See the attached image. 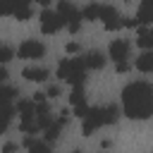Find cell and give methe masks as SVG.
<instances>
[{
  "instance_id": "29",
  "label": "cell",
  "mask_w": 153,
  "mask_h": 153,
  "mask_svg": "<svg viewBox=\"0 0 153 153\" xmlns=\"http://www.w3.org/2000/svg\"><path fill=\"white\" fill-rule=\"evenodd\" d=\"M57 122L67 124V122H69V110H60V117H57Z\"/></svg>"
},
{
  "instance_id": "27",
  "label": "cell",
  "mask_w": 153,
  "mask_h": 153,
  "mask_svg": "<svg viewBox=\"0 0 153 153\" xmlns=\"http://www.w3.org/2000/svg\"><path fill=\"white\" fill-rule=\"evenodd\" d=\"M17 148H19L17 143H12V141H7V143L2 146V153H17Z\"/></svg>"
},
{
  "instance_id": "6",
  "label": "cell",
  "mask_w": 153,
  "mask_h": 153,
  "mask_svg": "<svg viewBox=\"0 0 153 153\" xmlns=\"http://www.w3.org/2000/svg\"><path fill=\"white\" fill-rule=\"evenodd\" d=\"M17 55H19V60H38V57L45 55V45L38 43V41H24L19 45Z\"/></svg>"
},
{
  "instance_id": "2",
  "label": "cell",
  "mask_w": 153,
  "mask_h": 153,
  "mask_svg": "<svg viewBox=\"0 0 153 153\" xmlns=\"http://www.w3.org/2000/svg\"><path fill=\"white\" fill-rule=\"evenodd\" d=\"M120 120V108L117 105H100V108H91L88 115L84 117L81 122V134L84 136H91L96 129L100 127H108V124H115Z\"/></svg>"
},
{
  "instance_id": "17",
  "label": "cell",
  "mask_w": 153,
  "mask_h": 153,
  "mask_svg": "<svg viewBox=\"0 0 153 153\" xmlns=\"http://www.w3.org/2000/svg\"><path fill=\"white\" fill-rule=\"evenodd\" d=\"M62 127H65V124L55 120V122H53V124H50V127L45 129V141H48V143H53V141H57V136H60V131H62Z\"/></svg>"
},
{
  "instance_id": "31",
  "label": "cell",
  "mask_w": 153,
  "mask_h": 153,
  "mask_svg": "<svg viewBox=\"0 0 153 153\" xmlns=\"http://www.w3.org/2000/svg\"><path fill=\"white\" fill-rule=\"evenodd\" d=\"M141 5H153V0H141Z\"/></svg>"
},
{
  "instance_id": "28",
  "label": "cell",
  "mask_w": 153,
  "mask_h": 153,
  "mask_svg": "<svg viewBox=\"0 0 153 153\" xmlns=\"http://www.w3.org/2000/svg\"><path fill=\"white\" fill-rule=\"evenodd\" d=\"M65 50H67V53H69V55H74V53H79V43H74V41H69V43H67V48H65Z\"/></svg>"
},
{
  "instance_id": "22",
  "label": "cell",
  "mask_w": 153,
  "mask_h": 153,
  "mask_svg": "<svg viewBox=\"0 0 153 153\" xmlns=\"http://www.w3.org/2000/svg\"><path fill=\"white\" fill-rule=\"evenodd\" d=\"M14 96H17V88H12V86H5V88H2V100H5V103H12Z\"/></svg>"
},
{
  "instance_id": "8",
  "label": "cell",
  "mask_w": 153,
  "mask_h": 153,
  "mask_svg": "<svg viewBox=\"0 0 153 153\" xmlns=\"http://www.w3.org/2000/svg\"><path fill=\"white\" fill-rule=\"evenodd\" d=\"M100 22H103V26H105L108 31H117V29L122 26V17H120V12H117L112 5H103V10H100Z\"/></svg>"
},
{
  "instance_id": "4",
  "label": "cell",
  "mask_w": 153,
  "mask_h": 153,
  "mask_svg": "<svg viewBox=\"0 0 153 153\" xmlns=\"http://www.w3.org/2000/svg\"><path fill=\"white\" fill-rule=\"evenodd\" d=\"M55 12L65 19V26H67L69 33H76V31L81 29V19H84V14H81L69 0H57V10H55Z\"/></svg>"
},
{
  "instance_id": "1",
  "label": "cell",
  "mask_w": 153,
  "mask_h": 153,
  "mask_svg": "<svg viewBox=\"0 0 153 153\" xmlns=\"http://www.w3.org/2000/svg\"><path fill=\"white\" fill-rule=\"evenodd\" d=\"M122 110L129 120H148L153 115V86L148 81H131L122 91Z\"/></svg>"
},
{
  "instance_id": "9",
  "label": "cell",
  "mask_w": 153,
  "mask_h": 153,
  "mask_svg": "<svg viewBox=\"0 0 153 153\" xmlns=\"http://www.w3.org/2000/svg\"><path fill=\"white\" fill-rule=\"evenodd\" d=\"M129 50H131V43L124 41V38H115V41L110 43V57L115 60V65H117V62H127Z\"/></svg>"
},
{
  "instance_id": "19",
  "label": "cell",
  "mask_w": 153,
  "mask_h": 153,
  "mask_svg": "<svg viewBox=\"0 0 153 153\" xmlns=\"http://www.w3.org/2000/svg\"><path fill=\"white\" fill-rule=\"evenodd\" d=\"M31 14H33V10H31V5H19L17 10H14V19H19V22H26V19H31Z\"/></svg>"
},
{
  "instance_id": "23",
  "label": "cell",
  "mask_w": 153,
  "mask_h": 153,
  "mask_svg": "<svg viewBox=\"0 0 153 153\" xmlns=\"http://www.w3.org/2000/svg\"><path fill=\"white\" fill-rule=\"evenodd\" d=\"M139 24H141V22H139L136 17H134V19H122V26H127V29H136Z\"/></svg>"
},
{
  "instance_id": "13",
  "label": "cell",
  "mask_w": 153,
  "mask_h": 153,
  "mask_svg": "<svg viewBox=\"0 0 153 153\" xmlns=\"http://www.w3.org/2000/svg\"><path fill=\"white\" fill-rule=\"evenodd\" d=\"M134 67H136L139 72H143V74L153 72V50H146L143 55H139L136 62H134Z\"/></svg>"
},
{
  "instance_id": "16",
  "label": "cell",
  "mask_w": 153,
  "mask_h": 153,
  "mask_svg": "<svg viewBox=\"0 0 153 153\" xmlns=\"http://www.w3.org/2000/svg\"><path fill=\"white\" fill-rule=\"evenodd\" d=\"M136 19L141 24H153V5H141L136 12Z\"/></svg>"
},
{
  "instance_id": "5",
  "label": "cell",
  "mask_w": 153,
  "mask_h": 153,
  "mask_svg": "<svg viewBox=\"0 0 153 153\" xmlns=\"http://www.w3.org/2000/svg\"><path fill=\"white\" fill-rule=\"evenodd\" d=\"M38 22H41V31H43L45 36H53V33H57V31L65 26V19H62L57 12H53V10H43L41 17H38Z\"/></svg>"
},
{
  "instance_id": "15",
  "label": "cell",
  "mask_w": 153,
  "mask_h": 153,
  "mask_svg": "<svg viewBox=\"0 0 153 153\" xmlns=\"http://www.w3.org/2000/svg\"><path fill=\"white\" fill-rule=\"evenodd\" d=\"M100 10H103V5H96V2H91V5H86V7L81 10V14H84V19H88V22H96V19H100Z\"/></svg>"
},
{
  "instance_id": "12",
  "label": "cell",
  "mask_w": 153,
  "mask_h": 153,
  "mask_svg": "<svg viewBox=\"0 0 153 153\" xmlns=\"http://www.w3.org/2000/svg\"><path fill=\"white\" fill-rule=\"evenodd\" d=\"M84 60H86V67H88V69H103V67H105V57H103V53H98V50H88V53L84 55Z\"/></svg>"
},
{
  "instance_id": "20",
  "label": "cell",
  "mask_w": 153,
  "mask_h": 153,
  "mask_svg": "<svg viewBox=\"0 0 153 153\" xmlns=\"http://www.w3.org/2000/svg\"><path fill=\"white\" fill-rule=\"evenodd\" d=\"M29 153H50V148H48V141H36V143L29 148Z\"/></svg>"
},
{
  "instance_id": "11",
  "label": "cell",
  "mask_w": 153,
  "mask_h": 153,
  "mask_svg": "<svg viewBox=\"0 0 153 153\" xmlns=\"http://www.w3.org/2000/svg\"><path fill=\"white\" fill-rule=\"evenodd\" d=\"M22 76L26 79V81H45L48 79V69L45 67H24L22 69Z\"/></svg>"
},
{
  "instance_id": "18",
  "label": "cell",
  "mask_w": 153,
  "mask_h": 153,
  "mask_svg": "<svg viewBox=\"0 0 153 153\" xmlns=\"http://www.w3.org/2000/svg\"><path fill=\"white\" fill-rule=\"evenodd\" d=\"M14 112H17V105L5 103V112H2V131H7V129H10V122H12Z\"/></svg>"
},
{
  "instance_id": "3",
  "label": "cell",
  "mask_w": 153,
  "mask_h": 153,
  "mask_svg": "<svg viewBox=\"0 0 153 153\" xmlns=\"http://www.w3.org/2000/svg\"><path fill=\"white\" fill-rule=\"evenodd\" d=\"M86 60L84 57H65L60 65H57V76L69 81L72 86H81L84 79H86Z\"/></svg>"
},
{
  "instance_id": "26",
  "label": "cell",
  "mask_w": 153,
  "mask_h": 153,
  "mask_svg": "<svg viewBox=\"0 0 153 153\" xmlns=\"http://www.w3.org/2000/svg\"><path fill=\"white\" fill-rule=\"evenodd\" d=\"M45 98H48V93H33V98H31V100H33L36 105H43V103H45Z\"/></svg>"
},
{
  "instance_id": "30",
  "label": "cell",
  "mask_w": 153,
  "mask_h": 153,
  "mask_svg": "<svg viewBox=\"0 0 153 153\" xmlns=\"http://www.w3.org/2000/svg\"><path fill=\"white\" fill-rule=\"evenodd\" d=\"M36 2H38L41 7H45V10H48V5H50V0H36Z\"/></svg>"
},
{
  "instance_id": "7",
  "label": "cell",
  "mask_w": 153,
  "mask_h": 153,
  "mask_svg": "<svg viewBox=\"0 0 153 153\" xmlns=\"http://www.w3.org/2000/svg\"><path fill=\"white\" fill-rule=\"evenodd\" d=\"M69 103L74 108V115L76 117H86L88 115V105H86V96H84V86H72V93H69Z\"/></svg>"
},
{
  "instance_id": "25",
  "label": "cell",
  "mask_w": 153,
  "mask_h": 153,
  "mask_svg": "<svg viewBox=\"0 0 153 153\" xmlns=\"http://www.w3.org/2000/svg\"><path fill=\"white\" fill-rule=\"evenodd\" d=\"M115 69H117L120 74H124V72H129V69H131V65H129V62H117V65H115Z\"/></svg>"
},
{
  "instance_id": "24",
  "label": "cell",
  "mask_w": 153,
  "mask_h": 153,
  "mask_svg": "<svg viewBox=\"0 0 153 153\" xmlns=\"http://www.w3.org/2000/svg\"><path fill=\"white\" fill-rule=\"evenodd\" d=\"M45 93H48V98H57V96H60V86H57V84H53V86H48V91H45Z\"/></svg>"
},
{
  "instance_id": "10",
  "label": "cell",
  "mask_w": 153,
  "mask_h": 153,
  "mask_svg": "<svg viewBox=\"0 0 153 153\" xmlns=\"http://www.w3.org/2000/svg\"><path fill=\"white\" fill-rule=\"evenodd\" d=\"M17 112L22 117V122H33L36 120V103L33 100H19L17 103Z\"/></svg>"
},
{
  "instance_id": "21",
  "label": "cell",
  "mask_w": 153,
  "mask_h": 153,
  "mask_svg": "<svg viewBox=\"0 0 153 153\" xmlns=\"http://www.w3.org/2000/svg\"><path fill=\"white\" fill-rule=\"evenodd\" d=\"M10 60H12V48H10V45H2V48H0V62L5 65V62H10Z\"/></svg>"
},
{
  "instance_id": "14",
  "label": "cell",
  "mask_w": 153,
  "mask_h": 153,
  "mask_svg": "<svg viewBox=\"0 0 153 153\" xmlns=\"http://www.w3.org/2000/svg\"><path fill=\"white\" fill-rule=\"evenodd\" d=\"M136 45L143 48V50H153V29H141L139 38H136Z\"/></svg>"
}]
</instances>
